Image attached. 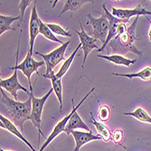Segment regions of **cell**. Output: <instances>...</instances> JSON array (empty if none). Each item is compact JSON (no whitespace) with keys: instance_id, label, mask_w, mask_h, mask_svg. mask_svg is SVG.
Masks as SVG:
<instances>
[{"instance_id":"cell-5","label":"cell","mask_w":151,"mask_h":151,"mask_svg":"<svg viewBox=\"0 0 151 151\" xmlns=\"http://www.w3.org/2000/svg\"><path fill=\"white\" fill-rule=\"evenodd\" d=\"M94 90H95V88H92L85 96H84V98L82 99L79 103H78V105L77 106H74V103H73V100H72V102H73V109H72V111H71V112L70 113H68L67 114V116H65L62 120H60L57 124L55 125V127H54V129H52V133L47 137V139H45V143H44V145L40 147V149L38 150V151H44L45 149V147L56 138V137L58 136V135H60L62 132H64V130H65V128H66V125H67V123H68V121H69V119H71V117L73 115V113L74 112H76V111L77 109L82 105V103H83L85 101H86V99L89 97V96L94 91Z\"/></svg>"},{"instance_id":"cell-13","label":"cell","mask_w":151,"mask_h":151,"mask_svg":"<svg viewBox=\"0 0 151 151\" xmlns=\"http://www.w3.org/2000/svg\"><path fill=\"white\" fill-rule=\"evenodd\" d=\"M0 127L3 128V129H6L11 134H13L14 136H16L17 138H18L20 140H22L24 144H26L27 147H28L32 151H37V150L35 149V147L32 146V144L25 139V137L23 135V133L21 132V130H18L17 128V126L14 124V123L10 119H8L7 118L4 117L2 114L0 115Z\"/></svg>"},{"instance_id":"cell-8","label":"cell","mask_w":151,"mask_h":151,"mask_svg":"<svg viewBox=\"0 0 151 151\" xmlns=\"http://www.w3.org/2000/svg\"><path fill=\"white\" fill-rule=\"evenodd\" d=\"M102 8H103V12L105 13V15L107 17V18L109 19V35L107 36V39L104 42V44L101 45V48H99L97 50L98 52H102L105 47L109 44V42L117 36L118 35V29H119V25L121 24V23H128L129 20H124V19H119V18H117L115 17L114 16H112V14L111 12H109V10L106 8V4H103L102 5Z\"/></svg>"},{"instance_id":"cell-24","label":"cell","mask_w":151,"mask_h":151,"mask_svg":"<svg viewBox=\"0 0 151 151\" xmlns=\"http://www.w3.org/2000/svg\"><path fill=\"white\" fill-rule=\"evenodd\" d=\"M40 35H44L46 39L52 41V42H55V43H59L60 45H63L64 43H63L60 39H58L55 35H53V33L50 30V28L47 26V24L45 23H44L42 20H41L40 23Z\"/></svg>"},{"instance_id":"cell-22","label":"cell","mask_w":151,"mask_h":151,"mask_svg":"<svg viewBox=\"0 0 151 151\" xmlns=\"http://www.w3.org/2000/svg\"><path fill=\"white\" fill-rule=\"evenodd\" d=\"M123 114L126 115V116H131V117L135 118L136 119H138V120H139L141 122L150 123V124H151V117L141 107L136 108V109L132 112H124Z\"/></svg>"},{"instance_id":"cell-10","label":"cell","mask_w":151,"mask_h":151,"mask_svg":"<svg viewBox=\"0 0 151 151\" xmlns=\"http://www.w3.org/2000/svg\"><path fill=\"white\" fill-rule=\"evenodd\" d=\"M80 23V27H81V32H79V31H75V33L79 35V38H80V43L81 45V49L83 51V62H82V64H81V68L83 69L84 68V64H85V62L87 60V57L89 55V53L93 50V49H99L97 44H96V41L97 39H95L94 37H91L87 33L86 31H84L83 27H82L81 22L79 21Z\"/></svg>"},{"instance_id":"cell-17","label":"cell","mask_w":151,"mask_h":151,"mask_svg":"<svg viewBox=\"0 0 151 151\" xmlns=\"http://www.w3.org/2000/svg\"><path fill=\"white\" fill-rule=\"evenodd\" d=\"M97 57L107 60L109 63H112L116 65H124L126 67H129L130 65L134 64L137 60H130L120 54H111V55H102V54H98Z\"/></svg>"},{"instance_id":"cell-18","label":"cell","mask_w":151,"mask_h":151,"mask_svg":"<svg viewBox=\"0 0 151 151\" xmlns=\"http://www.w3.org/2000/svg\"><path fill=\"white\" fill-rule=\"evenodd\" d=\"M91 122L95 126L96 129H97V131H98L99 136L101 137L102 140H104L105 142H109L111 139L112 132H111V130L108 129L107 126L103 125L101 122H98L97 120H95V119L93 118L91 113Z\"/></svg>"},{"instance_id":"cell-23","label":"cell","mask_w":151,"mask_h":151,"mask_svg":"<svg viewBox=\"0 0 151 151\" xmlns=\"http://www.w3.org/2000/svg\"><path fill=\"white\" fill-rule=\"evenodd\" d=\"M81 47V43L77 45V47H76V49L74 50V52L71 54V55L68 57L65 61H64V63H63V64L62 65V67L60 68V70L58 71V73H55V75H56V77L57 78H59V79H62V77L68 72V70H69V68H70V66H71V64H72V63H73V61L74 60V58H75V55H76V53H77V52L79 51V49Z\"/></svg>"},{"instance_id":"cell-12","label":"cell","mask_w":151,"mask_h":151,"mask_svg":"<svg viewBox=\"0 0 151 151\" xmlns=\"http://www.w3.org/2000/svg\"><path fill=\"white\" fill-rule=\"evenodd\" d=\"M40 23H41V19L36 11V1H34L31 17H30V22H29V36H30L29 50L31 52H33V49H34L35 38L40 34Z\"/></svg>"},{"instance_id":"cell-6","label":"cell","mask_w":151,"mask_h":151,"mask_svg":"<svg viewBox=\"0 0 151 151\" xmlns=\"http://www.w3.org/2000/svg\"><path fill=\"white\" fill-rule=\"evenodd\" d=\"M87 17L89 19L87 24H90L92 26L91 35L95 39L100 40L101 44L103 45L109 35V22L105 15V13L103 12L101 14V17L99 18L93 17L91 14H88Z\"/></svg>"},{"instance_id":"cell-1","label":"cell","mask_w":151,"mask_h":151,"mask_svg":"<svg viewBox=\"0 0 151 151\" xmlns=\"http://www.w3.org/2000/svg\"><path fill=\"white\" fill-rule=\"evenodd\" d=\"M1 102L7 108L8 114L11 121L17 125L21 132L23 131V125L27 120H31L32 113V97L29 95L27 101L21 102L9 98L1 89Z\"/></svg>"},{"instance_id":"cell-29","label":"cell","mask_w":151,"mask_h":151,"mask_svg":"<svg viewBox=\"0 0 151 151\" xmlns=\"http://www.w3.org/2000/svg\"><path fill=\"white\" fill-rule=\"evenodd\" d=\"M147 19L149 21V23H150V28H149V31H148V38H149V40H150V42H151V22H150V20L148 19V17H147Z\"/></svg>"},{"instance_id":"cell-26","label":"cell","mask_w":151,"mask_h":151,"mask_svg":"<svg viewBox=\"0 0 151 151\" xmlns=\"http://www.w3.org/2000/svg\"><path fill=\"white\" fill-rule=\"evenodd\" d=\"M111 118V109L109 106L101 104L98 109V119L101 122H106Z\"/></svg>"},{"instance_id":"cell-19","label":"cell","mask_w":151,"mask_h":151,"mask_svg":"<svg viewBox=\"0 0 151 151\" xmlns=\"http://www.w3.org/2000/svg\"><path fill=\"white\" fill-rule=\"evenodd\" d=\"M92 1H88V0H67V1H64V6L63 7L62 12L59 14V17H62L64 13L71 11L72 14L75 11H77L79 8H81L83 5L90 3Z\"/></svg>"},{"instance_id":"cell-4","label":"cell","mask_w":151,"mask_h":151,"mask_svg":"<svg viewBox=\"0 0 151 151\" xmlns=\"http://www.w3.org/2000/svg\"><path fill=\"white\" fill-rule=\"evenodd\" d=\"M45 64V61H35L33 58V52H31L29 49L27 51V54L25 58L24 59V61L21 63H17V64L14 67H9V69L14 70V71H21L24 75L27 78L28 80V84H29V89H33V86L31 84V76L34 73H36V74L39 76L38 73V68L42 67Z\"/></svg>"},{"instance_id":"cell-15","label":"cell","mask_w":151,"mask_h":151,"mask_svg":"<svg viewBox=\"0 0 151 151\" xmlns=\"http://www.w3.org/2000/svg\"><path fill=\"white\" fill-rule=\"evenodd\" d=\"M76 129H85L87 132H92L91 129L89 128V126H87L85 123H84V121L81 119V118L77 113V111L73 113V115L71 117V119H69V121H68L64 132L68 136H69Z\"/></svg>"},{"instance_id":"cell-7","label":"cell","mask_w":151,"mask_h":151,"mask_svg":"<svg viewBox=\"0 0 151 151\" xmlns=\"http://www.w3.org/2000/svg\"><path fill=\"white\" fill-rule=\"evenodd\" d=\"M69 45H70V41H67L66 43L60 45L58 48L52 50L49 53L43 54V53L38 52H35V54L42 57L43 61H45V65H46L45 74H49L51 72H52L54 68H55V66L58 63H60V62L66 60L64 58V53H65V51H66V49Z\"/></svg>"},{"instance_id":"cell-9","label":"cell","mask_w":151,"mask_h":151,"mask_svg":"<svg viewBox=\"0 0 151 151\" xmlns=\"http://www.w3.org/2000/svg\"><path fill=\"white\" fill-rule=\"evenodd\" d=\"M17 74H18L17 71H15L12 74V76H10L9 78L0 80V87H1V89H4L6 91H8L13 96L14 100H16V101H17L18 91H23L25 93L30 95V91L20 84V82L18 81Z\"/></svg>"},{"instance_id":"cell-2","label":"cell","mask_w":151,"mask_h":151,"mask_svg":"<svg viewBox=\"0 0 151 151\" xmlns=\"http://www.w3.org/2000/svg\"><path fill=\"white\" fill-rule=\"evenodd\" d=\"M139 22V17H137L133 23L128 27L125 33L113 38L108 45L111 47L113 54H126L128 52H133L139 58L142 57V51L139 50L135 45L134 42L139 40L136 35V27Z\"/></svg>"},{"instance_id":"cell-16","label":"cell","mask_w":151,"mask_h":151,"mask_svg":"<svg viewBox=\"0 0 151 151\" xmlns=\"http://www.w3.org/2000/svg\"><path fill=\"white\" fill-rule=\"evenodd\" d=\"M44 77L46 79H49L52 82V88L53 89V91L55 93L56 97L60 102V111H63V85H62V79H59L56 77L54 72H51L49 74H44Z\"/></svg>"},{"instance_id":"cell-14","label":"cell","mask_w":151,"mask_h":151,"mask_svg":"<svg viewBox=\"0 0 151 151\" xmlns=\"http://www.w3.org/2000/svg\"><path fill=\"white\" fill-rule=\"evenodd\" d=\"M75 140V148L74 151H80L81 147L86 143L94 141V140H101V138L99 135H93L92 132H83L74 130L71 134Z\"/></svg>"},{"instance_id":"cell-27","label":"cell","mask_w":151,"mask_h":151,"mask_svg":"<svg viewBox=\"0 0 151 151\" xmlns=\"http://www.w3.org/2000/svg\"><path fill=\"white\" fill-rule=\"evenodd\" d=\"M29 6H31V1L29 0H21L20 1V4H19V9H20V20L18 22V26H21L22 24H23V21H24V12H25V9L28 7Z\"/></svg>"},{"instance_id":"cell-20","label":"cell","mask_w":151,"mask_h":151,"mask_svg":"<svg viewBox=\"0 0 151 151\" xmlns=\"http://www.w3.org/2000/svg\"><path fill=\"white\" fill-rule=\"evenodd\" d=\"M20 20V17H8V16H4L0 15V35H3L5 32L11 30L15 31V28L12 27L13 22Z\"/></svg>"},{"instance_id":"cell-3","label":"cell","mask_w":151,"mask_h":151,"mask_svg":"<svg viewBox=\"0 0 151 151\" xmlns=\"http://www.w3.org/2000/svg\"><path fill=\"white\" fill-rule=\"evenodd\" d=\"M53 89H50V91L41 98H36L35 97L33 89L30 90V95L32 97V113H31V121L33 123V125L38 129L39 132V137L40 136H44L45 138V135L44 134L42 128H41V123H42V113H43V109L45 105L46 101L48 100L49 96L52 94ZM38 137V139H39Z\"/></svg>"},{"instance_id":"cell-30","label":"cell","mask_w":151,"mask_h":151,"mask_svg":"<svg viewBox=\"0 0 151 151\" xmlns=\"http://www.w3.org/2000/svg\"><path fill=\"white\" fill-rule=\"evenodd\" d=\"M0 151H10V150H4V149H1Z\"/></svg>"},{"instance_id":"cell-28","label":"cell","mask_w":151,"mask_h":151,"mask_svg":"<svg viewBox=\"0 0 151 151\" xmlns=\"http://www.w3.org/2000/svg\"><path fill=\"white\" fill-rule=\"evenodd\" d=\"M123 137H124V134H123V131L120 129H116L112 134H111V140L117 144V145H119L121 147H123L121 145V141L123 140Z\"/></svg>"},{"instance_id":"cell-25","label":"cell","mask_w":151,"mask_h":151,"mask_svg":"<svg viewBox=\"0 0 151 151\" xmlns=\"http://www.w3.org/2000/svg\"><path fill=\"white\" fill-rule=\"evenodd\" d=\"M47 26L50 28V30L55 35H62V36H68V37H72V34L68 31V29H65L58 24H54V23H47Z\"/></svg>"},{"instance_id":"cell-21","label":"cell","mask_w":151,"mask_h":151,"mask_svg":"<svg viewBox=\"0 0 151 151\" xmlns=\"http://www.w3.org/2000/svg\"><path fill=\"white\" fill-rule=\"evenodd\" d=\"M112 75L114 76H119V77H126L129 79L132 78H139L143 81H150L151 80V68L147 66L145 67L143 70H141L139 73H128V74H120V73H113Z\"/></svg>"},{"instance_id":"cell-11","label":"cell","mask_w":151,"mask_h":151,"mask_svg":"<svg viewBox=\"0 0 151 151\" xmlns=\"http://www.w3.org/2000/svg\"><path fill=\"white\" fill-rule=\"evenodd\" d=\"M111 14L117 18L124 19V20H129L131 17H139V16H151V11L142 7L140 5H139L137 7L129 9V8H116L111 7Z\"/></svg>"}]
</instances>
